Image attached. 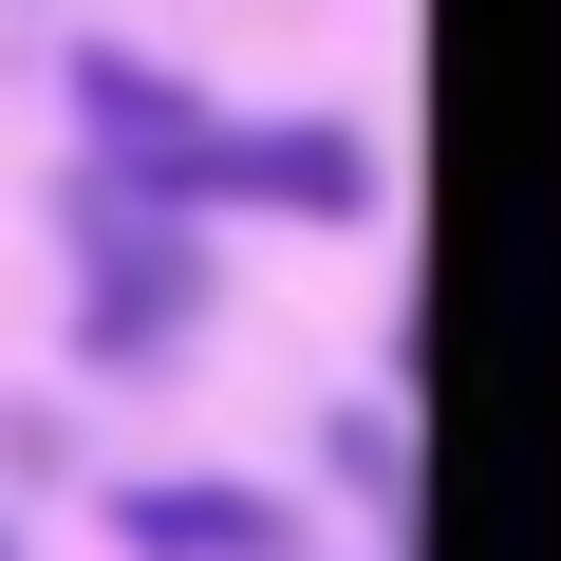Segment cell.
Masks as SVG:
<instances>
[{
  "label": "cell",
  "mask_w": 561,
  "mask_h": 561,
  "mask_svg": "<svg viewBox=\"0 0 561 561\" xmlns=\"http://www.w3.org/2000/svg\"><path fill=\"white\" fill-rule=\"evenodd\" d=\"M76 300H94V356H113V375H150V356L206 319V243H187L169 187H113V169H94V206H76Z\"/></svg>",
  "instance_id": "1"
},
{
  "label": "cell",
  "mask_w": 561,
  "mask_h": 561,
  "mask_svg": "<svg viewBox=\"0 0 561 561\" xmlns=\"http://www.w3.org/2000/svg\"><path fill=\"white\" fill-rule=\"evenodd\" d=\"M150 187H262V206H300V225H356L375 206V150L356 131H187Z\"/></svg>",
  "instance_id": "2"
},
{
  "label": "cell",
  "mask_w": 561,
  "mask_h": 561,
  "mask_svg": "<svg viewBox=\"0 0 561 561\" xmlns=\"http://www.w3.org/2000/svg\"><path fill=\"white\" fill-rule=\"evenodd\" d=\"M131 542L150 561H300L280 505H243V486H131Z\"/></svg>",
  "instance_id": "3"
},
{
  "label": "cell",
  "mask_w": 561,
  "mask_h": 561,
  "mask_svg": "<svg viewBox=\"0 0 561 561\" xmlns=\"http://www.w3.org/2000/svg\"><path fill=\"white\" fill-rule=\"evenodd\" d=\"M0 561H20V542H0Z\"/></svg>",
  "instance_id": "4"
}]
</instances>
